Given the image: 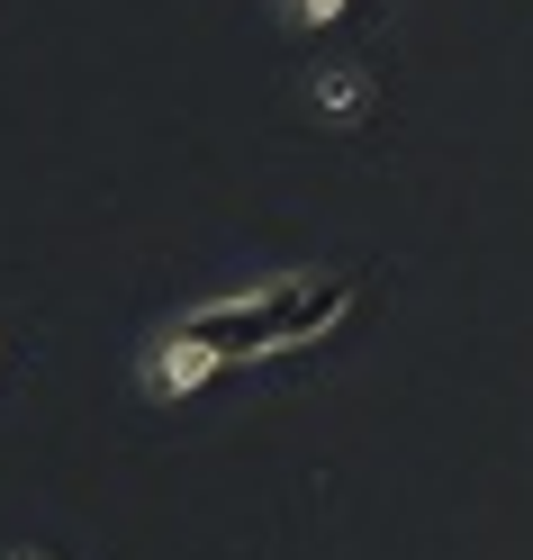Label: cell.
Wrapping results in <instances>:
<instances>
[{
	"label": "cell",
	"mask_w": 533,
	"mask_h": 560,
	"mask_svg": "<svg viewBox=\"0 0 533 560\" xmlns=\"http://www.w3.org/2000/svg\"><path fill=\"white\" fill-rule=\"evenodd\" d=\"M235 371V353L218 335H199L190 317L182 326H154L146 343H136V389H146L154 407H182V398H199V389H218V380Z\"/></svg>",
	"instance_id": "6da1fadb"
},
{
	"label": "cell",
	"mask_w": 533,
	"mask_h": 560,
	"mask_svg": "<svg viewBox=\"0 0 533 560\" xmlns=\"http://www.w3.org/2000/svg\"><path fill=\"white\" fill-rule=\"evenodd\" d=\"M308 109L326 127H362L380 109V73H371V63H316V73H308Z\"/></svg>",
	"instance_id": "7a4b0ae2"
},
{
	"label": "cell",
	"mask_w": 533,
	"mask_h": 560,
	"mask_svg": "<svg viewBox=\"0 0 533 560\" xmlns=\"http://www.w3.org/2000/svg\"><path fill=\"white\" fill-rule=\"evenodd\" d=\"M10 560H55V551H10Z\"/></svg>",
	"instance_id": "3957f363"
}]
</instances>
